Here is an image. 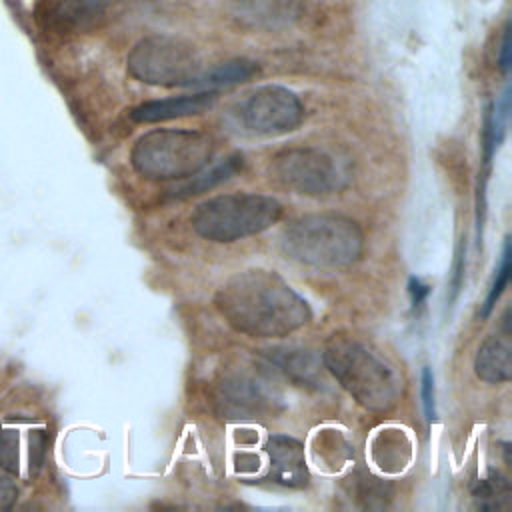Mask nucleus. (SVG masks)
<instances>
[{
  "label": "nucleus",
  "instance_id": "nucleus-1",
  "mask_svg": "<svg viewBox=\"0 0 512 512\" xmlns=\"http://www.w3.org/2000/svg\"><path fill=\"white\" fill-rule=\"evenodd\" d=\"M214 302L236 332L252 338H284L312 318L308 302L272 270L234 274L218 288Z\"/></svg>",
  "mask_w": 512,
  "mask_h": 512
},
{
  "label": "nucleus",
  "instance_id": "nucleus-2",
  "mask_svg": "<svg viewBox=\"0 0 512 512\" xmlns=\"http://www.w3.org/2000/svg\"><path fill=\"white\" fill-rule=\"evenodd\" d=\"M282 250L288 258L324 270L344 268L362 254L360 226L340 214H308L282 232Z\"/></svg>",
  "mask_w": 512,
  "mask_h": 512
},
{
  "label": "nucleus",
  "instance_id": "nucleus-3",
  "mask_svg": "<svg viewBox=\"0 0 512 512\" xmlns=\"http://www.w3.org/2000/svg\"><path fill=\"white\" fill-rule=\"evenodd\" d=\"M322 360L342 388L366 410L386 412L398 402V374L368 346L350 338H332Z\"/></svg>",
  "mask_w": 512,
  "mask_h": 512
},
{
  "label": "nucleus",
  "instance_id": "nucleus-4",
  "mask_svg": "<svg viewBox=\"0 0 512 512\" xmlns=\"http://www.w3.org/2000/svg\"><path fill=\"white\" fill-rule=\"evenodd\" d=\"M212 152V138L200 130L162 128L136 140L130 162L148 180H186L210 162Z\"/></svg>",
  "mask_w": 512,
  "mask_h": 512
},
{
  "label": "nucleus",
  "instance_id": "nucleus-5",
  "mask_svg": "<svg viewBox=\"0 0 512 512\" xmlns=\"http://www.w3.org/2000/svg\"><path fill=\"white\" fill-rule=\"evenodd\" d=\"M282 204L264 194H222L200 202L190 214L198 236L210 242H234L260 234L278 222Z\"/></svg>",
  "mask_w": 512,
  "mask_h": 512
},
{
  "label": "nucleus",
  "instance_id": "nucleus-6",
  "mask_svg": "<svg viewBox=\"0 0 512 512\" xmlns=\"http://www.w3.org/2000/svg\"><path fill=\"white\" fill-rule=\"evenodd\" d=\"M126 64L136 80L156 86H190L202 72L196 50L172 36L140 40Z\"/></svg>",
  "mask_w": 512,
  "mask_h": 512
},
{
  "label": "nucleus",
  "instance_id": "nucleus-7",
  "mask_svg": "<svg viewBox=\"0 0 512 512\" xmlns=\"http://www.w3.org/2000/svg\"><path fill=\"white\" fill-rule=\"evenodd\" d=\"M234 114L242 130L250 134L280 136L302 122L304 106L288 88L262 86L240 100Z\"/></svg>",
  "mask_w": 512,
  "mask_h": 512
},
{
  "label": "nucleus",
  "instance_id": "nucleus-8",
  "mask_svg": "<svg viewBox=\"0 0 512 512\" xmlns=\"http://www.w3.org/2000/svg\"><path fill=\"white\" fill-rule=\"evenodd\" d=\"M274 178L300 194H328L342 186V174L332 156L316 148H290L274 156Z\"/></svg>",
  "mask_w": 512,
  "mask_h": 512
},
{
  "label": "nucleus",
  "instance_id": "nucleus-9",
  "mask_svg": "<svg viewBox=\"0 0 512 512\" xmlns=\"http://www.w3.org/2000/svg\"><path fill=\"white\" fill-rule=\"evenodd\" d=\"M46 432L30 420L14 418L0 426V466L12 476L32 478L42 468Z\"/></svg>",
  "mask_w": 512,
  "mask_h": 512
},
{
  "label": "nucleus",
  "instance_id": "nucleus-10",
  "mask_svg": "<svg viewBox=\"0 0 512 512\" xmlns=\"http://www.w3.org/2000/svg\"><path fill=\"white\" fill-rule=\"evenodd\" d=\"M268 474L266 480L288 488H300L308 482V466L304 458V446L290 438L276 434L266 442Z\"/></svg>",
  "mask_w": 512,
  "mask_h": 512
},
{
  "label": "nucleus",
  "instance_id": "nucleus-11",
  "mask_svg": "<svg viewBox=\"0 0 512 512\" xmlns=\"http://www.w3.org/2000/svg\"><path fill=\"white\" fill-rule=\"evenodd\" d=\"M216 102V92L214 90H202L196 94H186V96H174V98H164V100H150L140 106H136L130 116L136 122H164V120H174V118H186V116H196L212 108Z\"/></svg>",
  "mask_w": 512,
  "mask_h": 512
},
{
  "label": "nucleus",
  "instance_id": "nucleus-12",
  "mask_svg": "<svg viewBox=\"0 0 512 512\" xmlns=\"http://www.w3.org/2000/svg\"><path fill=\"white\" fill-rule=\"evenodd\" d=\"M474 372L488 384L508 382L512 376V340L508 320L498 334H490L478 348L474 358Z\"/></svg>",
  "mask_w": 512,
  "mask_h": 512
},
{
  "label": "nucleus",
  "instance_id": "nucleus-13",
  "mask_svg": "<svg viewBox=\"0 0 512 512\" xmlns=\"http://www.w3.org/2000/svg\"><path fill=\"white\" fill-rule=\"evenodd\" d=\"M110 0H52L42 18L64 32H78L94 26L108 10Z\"/></svg>",
  "mask_w": 512,
  "mask_h": 512
},
{
  "label": "nucleus",
  "instance_id": "nucleus-14",
  "mask_svg": "<svg viewBox=\"0 0 512 512\" xmlns=\"http://www.w3.org/2000/svg\"><path fill=\"white\" fill-rule=\"evenodd\" d=\"M242 166H244V158L240 154H230V156L222 158L220 162L212 164L210 168H208V164L204 168H200L196 174L186 178L180 186L172 188L168 196L174 200H186L190 196L208 192V190L220 186L222 182L234 178L242 170Z\"/></svg>",
  "mask_w": 512,
  "mask_h": 512
},
{
  "label": "nucleus",
  "instance_id": "nucleus-15",
  "mask_svg": "<svg viewBox=\"0 0 512 512\" xmlns=\"http://www.w3.org/2000/svg\"><path fill=\"white\" fill-rule=\"evenodd\" d=\"M260 72L258 64L246 58H236V60H228L224 64H218L214 68H210L208 72H200L198 78L190 84L192 88H200V90H214L222 88V86H232L238 82H246L250 78H254Z\"/></svg>",
  "mask_w": 512,
  "mask_h": 512
},
{
  "label": "nucleus",
  "instance_id": "nucleus-16",
  "mask_svg": "<svg viewBox=\"0 0 512 512\" xmlns=\"http://www.w3.org/2000/svg\"><path fill=\"white\" fill-rule=\"evenodd\" d=\"M262 400L264 398L258 394L256 388L250 386V382H240V384L230 386V390L222 402L226 404L228 414L248 418L250 414L258 412V408L264 404Z\"/></svg>",
  "mask_w": 512,
  "mask_h": 512
},
{
  "label": "nucleus",
  "instance_id": "nucleus-17",
  "mask_svg": "<svg viewBox=\"0 0 512 512\" xmlns=\"http://www.w3.org/2000/svg\"><path fill=\"white\" fill-rule=\"evenodd\" d=\"M512 250H510V238L504 240V250H502V258H500V266L492 278V284H490V290H488V296L484 300V306H482V316H488L494 308V304L498 302V298L502 296L504 288L508 286L510 282V272H512Z\"/></svg>",
  "mask_w": 512,
  "mask_h": 512
},
{
  "label": "nucleus",
  "instance_id": "nucleus-18",
  "mask_svg": "<svg viewBox=\"0 0 512 512\" xmlns=\"http://www.w3.org/2000/svg\"><path fill=\"white\" fill-rule=\"evenodd\" d=\"M274 362L280 366L282 372L290 374L294 380L300 382H314L316 380V366L310 362V356L304 354H278Z\"/></svg>",
  "mask_w": 512,
  "mask_h": 512
},
{
  "label": "nucleus",
  "instance_id": "nucleus-19",
  "mask_svg": "<svg viewBox=\"0 0 512 512\" xmlns=\"http://www.w3.org/2000/svg\"><path fill=\"white\" fill-rule=\"evenodd\" d=\"M422 386H420V394H422V406H424V416L426 422H434L436 420V406H434V376L430 372V368L422 370V378H420Z\"/></svg>",
  "mask_w": 512,
  "mask_h": 512
},
{
  "label": "nucleus",
  "instance_id": "nucleus-20",
  "mask_svg": "<svg viewBox=\"0 0 512 512\" xmlns=\"http://www.w3.org/2000/svg\"><path fill=\"white\" fill-rule=\"evenodd\" d=\"M16 500V484L12 480V474H8L0 466V510H6L14 504Z\"/></svg>",
  "mask_w": 512,
  "mask_h": 512
},
{
  "label": "nucleus",
  "instance_id": "nucleus-21",
  "mask_svg": "<svg viewBox=\"0 0 512 512\" xmlns=\"http://www.w3.org/2000/svg\"><path fill=\"white\" fill-rule=\"evenodd\" d=\"M408 294H410V300H412V306H420L424 302V298L430 294V286L424 284L420 278L412 276L408 280Z\"/></svg>",
  "mask_w": 512,
  "mask_h": 512
},
{
  "label": "nucleus",
  "instance_id": "nucleus-22",
  "mask_svg": "<svg viewBox=\"0 0 512 512\" xmlns=\"http://www.w3.org/2000/svg\"><path fill=\"white\" fill-rule=\"evenodd\" d=\"M500 68L504 72L510 70V28L504 30V40H502V50H500Z\"/></svg>",
  "mask_w": 512,
  "mask_h": 512
}]
</instances>
